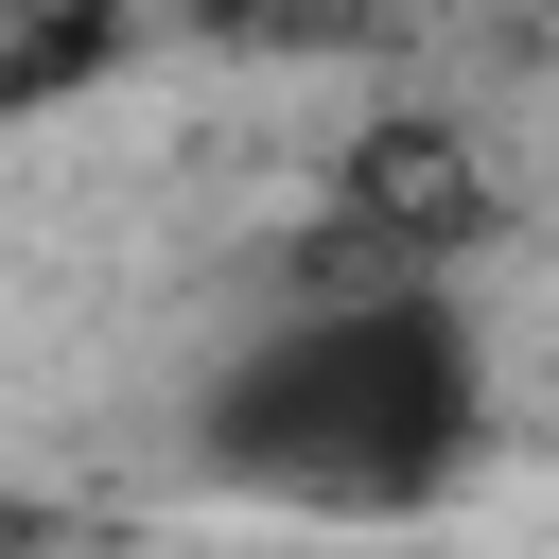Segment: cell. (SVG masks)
Masks as SVG:
<instances>
[{
	"label": "cell",
	"instance_id": "cell-1",
	"mask_svg": "<svg viewBox=\"0 0 559 559\" xmlns=\"http://www.w3.org/2000/svg\"><path fill=\"white\" fill-rule=\"evenodd\" d=\"M489 437V332L454 262L402 280H297L227 367H210V472L314 524H402L472 472Z\"/></svg>",
	"mask_w": 559,
	"mask_h": 559
}]
</instances>
